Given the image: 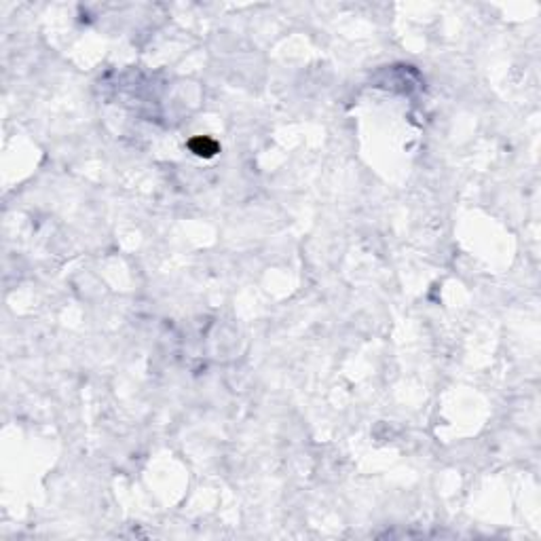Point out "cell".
<instances>
[{
  "label": "cell",
  "instance_id": "obj_1",
  "mask_svg": "<svg viewBox=\"0 0 541 541\" xmlns=\"http://www.w3.org/2000/svg\"><path fill=\"white\" fill-rule=\"evenodd\" d=\"M195 142L201 144V146H199V148H193V150H195L197 154H201V157H203V154H205V157H212V154L218 150L216 142H212V140H201V138H199V140H195Z\"/></svg>",
  "mask_w": 541,
  "mask_h": 541
}]
</instances>
